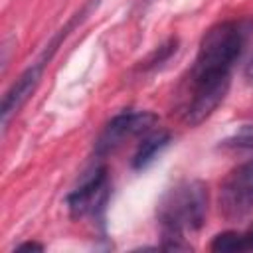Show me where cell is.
Here are the masks:
<instances>
[{"instance_id":"7","label":"cell","mask_w":253,"mask_h":253,"mask_svg":"<svg viewBox=\"0 0 253 253\" xmlns=\"http://www.w3.org/2000/svg\"><path fill=\"white\" fill-rule=\"evenodd\" d=\"M168 142H170L168 132H152V130H150L148 134L142 136V140H140V144H138V148H136V152H134V156H132V166H134L136 170L148 166V164L156 158V154H158Z\"/></svg>"},{"instance_id":"10","label":"cell","mask_w":253,"mask_h":253,"mask_svg":"<svg viewBox=\"0 0 253 253\" xmlns=\"http://www.w3.org/2000/svg\"><path fill=\"white\" fill-rule=\"evenodd\" d=\"M16 251H43V245L42 243H36V241H28V243L18 245Z\"/></svg>"},{"instance_id":"8","label":"cell","mask_w":253,"mask_h":253,"mask_svg":"<svg viewBox=\"0 0 253 253\" xmlns=\"http://www.w3.org/2000/svg\"><path fill=\"white\" fill-rule=\"evenodd\" d=\"M211 251H253V227L247 231H223L217 233L211 243H210Z\"/></svg>"},{"instance_id":"5","label":"cell","mask_w":253,"mask_h":253,"mask_svg":"<svg viewBox=\"0 0 253 253\" xmlns=\"http://www.w3.org/2000/svg\"><path fill=\"white\" fill-rule=\"evenodd\" d=\"M109 188V172L105 166L89 172V176H85L83 182L67 196V208L71 217L81 219L87 215H97V211L103 210L107 204Z\"/></svg>"},{"instance_id":"1","label":"cell","mask_w":253,"mask_h":253,"mask_svg":"<svg viewBox=\"0 0 253 253\" xmlns=\"http://www.w3.org/2000/svg\"><path fill=\"white\" fill-rule=\"evenodd\" d=\"M208 213V186L200 180H186L168 190L156 210L166 249H188V233L204 225Z\"/></svg>"},{"instance_id":"2","label":"cell","mask_w":253,"mask_h":253,"mask_svg":"<svg viewBox=\"0 0 253 253\" xmlns=\"http://www.w3.org/2000/svg\"><path fill=\"white\" fill-rule=\"evenodd\" d=\"M249 36V24L241 20H225L211 26L198 47V55L190 73L198 75H231L233 63L239 59Z\"/></svg>"},{"instance_id":"4","label":"cell","mask_w":253,"mask_h":253,"mask_svg":"<svg viewBox=\"0 0 253 253\" xmlns=\"http://www.w3.org/2000/svg\"><path fill=\"white\" fill-rule=\"evenodd\" d=\"M158 123V117L150 111H126L109 121L105 130L101 132L95 152L99 156H107L115 152L119 146H123L126 140L134 136H144L152 130V126Z\"/></svg>"},{"instance_id":"6","label":"cell","mask_w":253,"mask_h":253,"mask_svg":"<svg viewBox=\"0 0 253 253\" xmlns=\"http://www.w3.org/2000/svg\"><path fill=\"white\" fill-rule=\"evenodd\" d=\"M253 208V160L233 170L219 192V210L227 219H241Z\"/></svg>"},{"instance_id":"9","label":"cell","mask_w":253,"mask_h":253,"mask_svg":"<svg viewBox=\"0 0 253 253\" xmlns=\"http://www.w3.org/2000/svg\"><path fill=\"white\" fill-rule=\"evenodd\" d=\"M227 148H243V150H253V123L239 126L229 138L221 142Z\"/></svg>"},{"instance_id":"3","label":"cell","mask_w":253,"mask_h":253,"mask_svg":"<svg viewBox=\"0 0 253 253\" xmlns=\"http://www.w3.org/2000/svg\"><path fill=\"white\" fill-rule=\"evenodd\" d=\"M97 4H99V0H91L87 6H83V8L65 24V28H61V30L51 38V42H49V45L43 49V53H42V55L14 81V85L6 91L4 99H2V111H0V117H2V130L8 128L10 119H12L14 115H18V111L28 103V99H30L32 93L36 91V87H38V83H40V79H42V75H43V69H45V65L49 63V59L53 57V53L57 51L59 43H61V42L67 38V34L77 26V22H83V20H85V16H87Z\"/></svg>"}]
</instances>
